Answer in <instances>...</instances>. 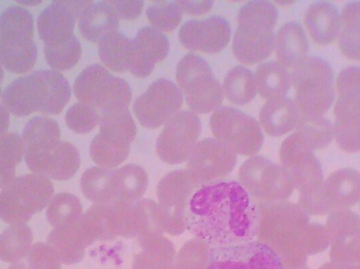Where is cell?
<instances>
[{"instance_id":"11a10c76","label":"cell","mask_w":360,"mask_h":269,"mask_svg":"<svg viewBox=\"0 0 360 269\" xmlns=\"http://www.w3.org/2000/svg\"><path fill=\"white\" fill-rule=\"evenodd\" d=\"M338 97H360V67H345L335 79Z\"/></svg>"},{"instance_id":"cb8c5ba5","label":"cell","mask_w":360,"mask_h":269,"mask_svg":"<svg viewBox=\"0 0 360 269\" xmlns=\"http://www.w3.org/2000/svg\"><path fill=\"white\" fill-rule=\"evenodd\" d=\"M304 27L311 39L319 46L338 42L342 29L340 11L329 1L311 4L304 14Z\"/></svg>"},{"instance_id":"680465c9","label":"cell","mask_w":360,"mask_h":269,"mask_svg":"<svg viewBox=\"0 0 360 269\" xmlns=\"http://www.w3.org/2000/svg\"><path fill=\"white\" fill-rule=\"evenodd\" d=\"M182 13L190 15H202L213 6V0H176Z\"/></svg>"},{"instance_id":"bcb514c9","label":"cell","mask_w":360,"mask_h":269,"mask_svg":"<svg viewBox=\"0 0 360 269\" xmlns=\"http://www.w3.org/2000/svg\"><path fill=\"white\" fill-rule=\"evenodd\" d=\"M325 226L331 244L349 242L360 234V216L350 209H338L328 215Z\"/></svg>"},{"instance_id":"484cf974","label":"cell","mask_w":360,"mask_h":269,"mask_svg":"<svg viewBox=\"0 0 360 269\" xmlns=\"http://www.w3.org/2000/svg\"><path fill=\"white\" fill-rule=\"evenodd\" d=\"M300 119L294 99L278 97L269 99L259 112V124L266 134L281 137L294 132Z\"/></svg>"},{"instance_id":"277c9868","label":"cell","mask_w":360,"mask_h":269,"mask_svg":"<svg viewBox=\"0 0 360 269\" xmlns=\"http://www.w3.org/2000/svg\"><path fill=\"white\" fill-rule=\"evenodd\" d=\"M53 197L54 186L49 178L37 173L21 176L0 192V219L10 225L25 224L48 206Z\"/></svg>"},{"instance_id":"8992f818","label":"cell","mask_w":360,"mask_h":269,"mask_svg":"<svg viewBox=\"0 0 360 269\" xmlns=\"http://www.w3.org/2000/svg\"><path fill=\"white\" fill-rule=\"evenodd\" d=\"M238 177L239 183L257 203L288 201L295 190L289 171L264 156L250 157L241 164Z\"/></svg>"},{"instance_id":"db71d44e","label":"cell","mask_w":360,"mask_h":269,"mask_svg":"<svg viewBox=\"0 0 360 269\" xmlns=\"http://www.w3.org/2000/svg\"><path fill=\"white\" fill-rule=\"evenodd\" d=\"M331 247L326 226L319 223H309L304 230V249L307 256L323 253Z\"/></svg>"},{"instance_id":"681fc988","label":"cell","mask_w":360,"mask_h":269,"mask_svg":"<svg viewBox=\"0 0 360 269\" xmlns=\"http://www.w3.org/2000/svg\"><path fill=\"white\" fill-rule=\"evenodd\" d=\"M211 247L194 238L186 241L175 256L172 269H207Z\"/></svg>"},{"instance_id":"6da1fadb","label":"cell","mask_w":360,"mask_h":269,"mask_svg":"<svg viewBox=\"0 0 360 269\" xmlns=\"http://www.w3.org/2000/svg\"><path fill=\"white\" fill-rule=\"evenodd\" d=\"M258 220V203L234 180L197 186L184 215L186 230L211 247L251 242Z\"/></svg>"},{"instance_id":"f907efd6","label":"cell","mask_w":360,"mask_h":269,"mask_svg":"<svg viewBox=\"0 0 360 269\" xmlns=\"http://www.w3.org/2000/svg\"><path fill=\"white\" fill-rule=\"evenodd\" d=\"M147 16L152 27L164 33L179 27L182 11L176 1H158L147 8Z\"/></svg>"},{"instance_id":"f5cc1de1","label":"cell","mask_w":360,"mask_h":269,"mask_svg":"<svg viewBox=\"0 0 360 269\" xmlns=\"http://www.w3.org/2000/svg\"><path fill=\"white\" fill-rule=\"evenodd\" d=\"M25 263L27 269H61L60 259L46 243L32 245Z\"/></svg>"},{"instance_id":"f546056e","label":"cell","mask_w":360,"mask_h":269,"mask_svg":"<svg viewBox=\"0 0 360 269\" xmlns=\"http://www.w3.org/2000/svg\"><path fill=\"white\" fill-rule=\"evenodd\" d=\"M139 251L135 254L132 269H172L174 244L165 237L136 240Z\"/></svg>"},{"instance_id":"7402d4cb","label":"cell","mask_w":360,"mask_h":269,"mask_svg":"<svg viewBox=\"0 0 360 269\" xmlns=\"http://www.w3.org/2000/svg\"><path fill=\"white\" fill-rule=\"evenodd\" d=\"M319 192L326 216L354 206L360 202V171L351 167L334 171L325 178Z\"/></svg>"},{"instance_id":"f6af8a7d","label":"cell","mask_w":360,"mask_h":269,"mask_svg":"<svg viewBox=\"0 0 360 269\" xmlns=\"http://www.w3.org/2000/svg\"><path fill=\"white\" fill-rule=\"evenodd\" d=\"M82 216L79 199L69 192H61L53 197L46 206V220L54 228L70 225Z\"/></svg>"},{"instance_id":"ab89813d","label":"cell","mask_w":360,"mask_h":269,"mask_svg":"<svg viewBox=\"0 0 360 269\" xmlns=\"http://www.w3.org/2000/svg\"><path fill=\"white\" fill-rule=\"evenodd\" d=\"M224 96L235 105H248L257 94L255 75L247 67H235L224 77Z\"/></svg>"},{"instance_id":"44dd1931","label":"cell","mask_w":360,"mask_h":269,"mask_svg":"<svg viewBox=\"0 0 360 269\" xmlns=\"http://www.w3.org/2000/svg\"><path fill=\"white\" fill-rule=\"evenodd\" d=\"M170 42L162 32L145 27L131 40V59L128 71L137 77H147L160 61L166 59Z\"/></svg>"},{"instance_id":"d6986e66","label":"cell","mask_w":360,"mask_h":269,"mask_svg":"<svg viewBox=\"0 0 360 269\" xmlns=\"http://www.w3.org/2000/svg\"><path fill=\"white\" fill-rule=\"evenodd\" d=\"M27 167L33 173L65 181L71 179L80 166V155L70 142L60 141L40 152L25 154Z\"/></svg>"},{"instance_id":"9a60e30c","label":"cell","mask_w":360,"mask_h":269,"mask_svg":"<svg viewBox=\"0 0 360 269\" xmlns=\"http://www.w3.org/2000/svg\"><path fill=\"white\" fill-rule=\"evenodd\" d=\"M207 269H285L276 254L259 241L211 247Z\"/></svg>"},{"instance_id":"91938a15","label":"cell","mask_w":360,"mask_h":269,"mask_svg":"<svg viewBox=\"0 0 360 269\" xmlns=\"http://www.w3.org/2000/svg\"><path fill=\"white\" fill-rule=\"evenodd\" d=\"M10 126V112L4 105H0V137L6 135Z\"/></svg>"},{"instance_id":"3957f363","label":"cell","mask_w":360,"mask_h":269,"mask_svg":"<svg viewBox=\"0 0 360 269\" xmlns=\"http://www.w3.org/2000/svg\"><path fill=\"white\" fill-rule=\"evenodd\" d=\"M295 101L302 117H323L335 103V74L329 61L309 55L291 71Z\"/></svg>"},{"instance_id":"e7e4bbea","label":"cell","mask_w":360,"mask_h":269,"mask_svg":"<svg viewBox=\"0 0 360 269\" xmlns=\"http://www.w3.org/2000/svg\"><path fill=\"white\" fill-rule=\"evenodd\" d=\"M360 203V202H359Z\"/></svg>"},{"instance_id":"d4e9b609","label":"cell","mask_w":360,"mask_h":269,"mask_svg":"<svg viewBox=\"0 0 360 269\" xmlns=\"http://www.w3.org/2000/svg\"><path fill=\"white\" fill-rule=\"evenodd\" d=\"M276 34L250 27H237L233 38V53L240 63L256 65L275 51Z\"/></svg>"},{"instance_id":"4dcf8cb0","label":"cell","mask_w":360,"mask_h":269,"mask_svg":"<svg viewBox=\"0 0 360 269\" xmlns=\"http://www.w3.org/2000/svg\"><path fill=\"white\" fill-rule=\"evenodd\" d=\"M254 75L257 94L266 100L287 97L292 88L291 72L277 60L258 65Z\"/></svg>"},{"instance_id":"5bb4252c","label":"cell","mask_w":360,"mask_h":269,"mask_svg":"<svg viewBox=\"0 0 360 269\" xmlns=\"http://www.w3.org/2000/svg\"><path fill=\"white\" fill-rule=\"evenodd\" d=\"M1 99L2 105L16 117H25L34 112L48 114L49 93L46 70L17 78L2 92Z\"/></svg>"},{"instance_id":"f35d334b","label":"cell","mask_w":360,"mask_h":269,"mask_svg":"<svg viewBox=\"0 0 360 269\" xmlns=\"http://www.w3.org/2000/svg\"><path fill=\"white\" fill-rule=\"evenodd\" d=\"M33 242V232L27 224L11 225L0 235V261L15 264L27 257Z\"/></svg>"},{"instance_id":"d590c367","label":"cell","mask_w":360,"mask_h":269,"mask_svg":"<svg viewBox=\"0 0 360 269\" xmlns=\"http://www.w3.org/2000/svg\"><path fill=\"white\" fill-rule=\"evenodd\" d=\"M116 201L134 202L143 198L149 185V176L137 164H127L115 169Z\"/></svg>"},{"instance_id":"c3c4849f","label":"cell","mask_w":360,"mask_h":269,"mask_svg":"<svg viewBox=\"0 0 360 269\" xmlns=\"http://www.w3.org/2000/svg\"><path fill=\"white\" fill-rule=\"evenodd\" d=\"M34 19L27 8L10 6L0 15V38L33 39Z\"/></svg>"},{"instance_id":"2e32d148","label":"cell","mask_w":360,"mask_h":269,"mask_svg":"<svg viewBox=\"0 0 360 269\" xmlns=\"http://www.w3.org/2000/svg\"><path fill=\"white\" fill-rule=\"evenodd\" d=\"M91 0H58L46 6L38 17L39 37L44 44H59L74 35L76 20Z\"/></svg>"},{"instance_id":"83f0119b","label":"cell","mask_w":360,"mask_h":269,"mask_svg":"<svg viewBox=\"0 0 360 269\" xmlns=\"http://www.w3.org/2000/svg\"><path fill=\"white\" fill-rule=\"evenodd\" d=\"M120 19L109 1L92 2L80 14L78 27L86 40L98 42L105 34L116 31Z\"/></svg>"},{"instance_id":"7c38bea8","label":"cell","mask_w":360,"mask_h":269,"mask_svg":"<svg viewBox=\"0 0 360 269\" xmlns=\"http://www.w3.org/2000/svg\"><path fill=\"white\" fill-rule=\"evenodd\" d=\"M201 133V122L192 111L173 116L158 136L156 152L164 162L180 164L188 160Z\"/></svg>"},{"instance_id":"9f6ffc18","label":"cell","mask_w":360,"mask_h":269,"mask_svg":"<svg viewBox=\"0 0 360 269\" xmlns=\"http://www.w3.org/2000/svg\"><path fill=\"white\" fill-rule=\"evenodd\" d=\"M330 247L331 261L360 268V234L349 242L334 243Z\"/></svg>"},{"instance_id":"1f68e13d","label":"cell","mask_w":360,"mask_h":269,"mask_svg":"<svg viewBox=\"0 0 360 269\" xmlns=\"http://www.w3.org/2000/svg\"><path fill=\"white\" fill-rule=\"evenodd\" d=\"M115 169L94 166L86 169L82 176L80 188L82 194L94 204L115 202Z\"/></svg>"},{"instance_id":"8d00e7d4","label":"cell","mask_w":360,"mask_h":269,"mask_svg":"<svg viewBox=\"0 0 360 269\" xmlns=\"http://www.w3.org/2000/svg\"><path fill=\"white\" fill-rule=\"evenodd\" d=\"M342 29L338 46L344 56L360 60V1L348 2L340 11Z\"/></svg>"},{"instance_id":"ba28073f","label":"cell","mask_w":360,"mask_h":269,"mask_svg":"<svg viewBox=\"0 0 360 269\" xmlns=\"http://www.w3.org/2000/svg\"><path fill=\"white\" fill-rule=\"evenodd\" d=\"M210 126L216 139L241 156H255L264 145L259 122L235 107L216 110L210 118Z\"/></svg>"},{"instance_id":"ac0fdd59","label":"cell","mask_w":360,"mask_h":269,"mask_svg":"<svg viewBox=\"0 0 360 269\" xmlns=\"http://www.w3.org/2000/svg\"><path fill=\"white\" fill-rule=\"evenodd\" d=\"M95 241H97L96 234L82 214L73 224L54 228L46 239V244L54 249L61 264L74 265L84 260L86 249Z\"/></svg>"},{"instance_id":"ee69618b","label":"cell","mask_w":360,"mask_h":269,"mask_svg":"<svg viewBox=\"0 0 360 269\" xmlns=\"http://www.w3.org/2000/svg\"><path fill=\"white\" fill-rule=\"evenodd\" d=\"M130 150L131 144L114 141L99 133L92 140L90 155L99 167L114 169L128 158Z\"/></svg>"},{"instance_id":"d6a6232c","label":"cell","mask_w":360,"mask_h":269,"mask_svg":"<svg viewBox=\"0 0 360 269\" xmlns=\"http://www.w3.org/2000/svg\"><path fill=\"white\" fill-rule=\"evenodd\" d=\"M22 141L25 154L44 152L60 142V128L52 118L37 116L25 124Z\"/></svg>"},{"instance_id":"52a82bcc","label":"cell","mask_w":360,"mask_h":269,"mask_svg":"<svg viewBox=\"0 0 360 269\" xmlns=\"http://www.w3.org/2000/svg\"><path fill=\"white\" fill-rule=\"evenodd\" d=\"M74 93L79 103L99 112L114 107H129L132 90L126 80L112 75L101 65H92L76 78Z\"/></svg>"},{"instance_id":"4316f807","label":"cell","mask_w":360,"mask_h":269,"mask_svg":"<svg viewBox=\"0 0 360 269\" xmlns=\"http://www.w3.org/2000/svg\"><path fill=\"white\" fill-rule=\"evenodd\" d=\"M310 42L306 29L297 21H289L279 29L275 40L277 61L293 70L309 56Z\"/></svg>"},{"instance_id":"4fadbf2b","label":"cell","mask_w":360,"mask_h":269,"mask_svg":"<svg viewBox=\"0 0 360 269\" xmlns=\"http://www.w3.org/2000/svg\"><path fill=\"white\" fill-rule=\"evenodd\" d=\"M281 164L289 171L298 192L321 185L325 180L323 166L315 152L295 132L288 136L279 150Z\"/></svg>"},{"instance_id":"e575fe53","label":"cell","mask_w":360,"mask_h":269,"mask_svg":"<svg viewBox=\"0 0 360 269\" xmlns=\"http://www.w3.org/2000/svg\"><path fill=\"white\" fill-rule=\"evenodd\" d=\"M131 38L120 32L105 34L98 41V54L105 67L118 73L128 71L131 59Z\"/></svg>"},{"instance_id":"7bdbcfd3","label":"cell","mask_w":360,"mask_h":269,"mask_svg":"<svg viewBox=\"0 0 360 269\" xmlns=\"http://www.w3.org/2000/svg\"><path fill=\"white\" fill-rule=\"evenodd\" d=\"M25 145L20 136L6 133L0 137V188L14 181L16 166L22 160Z\"/></svg>"},{"instance_id":"30bf717a","label":"cell","mask_w":360,"mask_h":269,"mask_svg":"<svg viewBox=\"0 0 360 269\" xmlns=\"http://www.w3.org/2000/svg\"><path fill=\"white\" fill-rule=\"evenodd\" d=\"M186 162V171L197 186L219 181L236 166L237 154L216 138L197 142Z\"/></svg>"},{"instance_id":"5b68a950","label":"cell","mask_w":360,"mask_h":269,"mask_svg":"<svg viewBox=\"0 0 360 269\" xmlns=\"http://www.w3.org/2000/svg\"><path fill=\"white\" fill-rule=\"evenodd\" d=\"M177 86L186 105L196 114H207L221 107L224 93L209 63L195 54L180 59L176 69Z\"/></svg>"},{"instance_id":"8fae6325","label":"cell","mask_w":360,"mask_h":269,"mask_svg":"<svg viewBox=\"0 0 360 269\" xmlns=\"http://www.w3.org/2000/svg\"><path fill=\"white\" fill-rule=\"evenodd\" d=\"M184 105V94L174 82L165 78L154 81L135 100L133 111L146 128L158 129L179 113Z\"/></svg>"},{"instance_id":"94428289","label":"cell","mask_w":360,"mask_h":269,"mask_svg":"<svg viewBox=\"0 0 360 269\" xmlns=\"http://www.w3.org/2000/svg\"><path fill=\"white\" fill-rule=\"evenodd\" d=\"M319 269H360L357 266L350 265V264L340 263V262H328L323 264Z\"/></svg>"},{"instance_id":"e0dca14e","label":"cell","mask_w":360,"mask_h":269,"mask_svg":"<svg viewBox=\"0 0 360 269\" xmlns=\"http://www.w3.org/2000/svg\"><path fill=\"white\" fill-rule=\"evenodd\" d=\"M230 23L221 16H212L205 20L186 21L179 31V39L184 48L205 53L220 52L231 39Z\"/></svg>"},{"instance_id":"603a6c76","label":"cell","mask_w":360,"mask_h":269,"mask_svg":"<svg viewBox=\"0 0 360 269\" xmlns=\"http://www.w3.org/2000/svg\"><path fill=\"white\" fill-rule=\"evenodd\" d=\"M334 140L342 152H360V97H338L334 103Z\"/></svg>"},{"instance_id":"6125c7cd","label":"cell","mask_w":360,"mask_h":269,"mask_svg":"<svg viewBox=\"0 0 360 269\" xmlns=\"http://www.w3.org/2000/svg\"><path fill=\"white\" fill-rule=\"evenodd\" d=\"M4 67H2L1 63H0V96H1V95H2L1 84H2V80H4Z\"/></svg>"},{"instance_id":"6f0895ef","label":"cell","mask_w":360,"mask_h":269,"mask_svg":"<svg viewBox=\"0 0 360 269\" xmlns=\"http://www.w3.org/2000/svg\"><path fill=\"white\" fill-rule=\"evenodd\" d=\"M109 2L115 8L120 18L126 20L136 19L143 12V0H109Z\"/></svg>"},{"instance_id":"74e56055","label":"cell","mask_w":360,"mask_h":269,"mask_svg":"<svg viewBox=\"0 0 360 269\" xmlns=\"http://www.w3.org/2000/svg\"><path fill=\"white\" fill-rule=\"evenodd\" d=\"M96 234L97 241H112L120 237L122 217L117 202L94 204L84 214Z\"/></svg>"},{"instance_id":"9c48e42d","label":"cell","mask_w":360,"mask_h":269,"mask_svg":"<svg viewBox=\"0 0 360 269\" xmlns=\"http://www.w3.org/2000/svg\"><path fill=\"white\" fill-rule=\"evenodd\" d=\"M196 188L186 169L171 171L162 178L158 185V198L165 232L180 236L186 232L184 215Z\"/></svg>"},{"instance_id":"b9f144b4","label":"cell","mask_w":360,"mask_h":269,"mask_svg":"<svg viewBox=\"0 0 360 269\" xmlns=\"http://www.w3.org/2000/svg\"><path fill=\"white\" fill-rule=\"evenodd\" d=\"M294 132L313 152L328 147L334 140V124L323 117H302L300 116L297 128Z\"/></svg>"},{"instance_id":"7dc6e473","label":"cell","mask_w":360,"mask_h":269,"mask_svg":"<svg viewBox=\"0 0 360 269\" xmlns=\"http://www.w3.org/2000/svg\"><path fill=\"white\" fill-rule=\"evenodd\" d=\"M82 44L75 35L59 44H44V56L53 71L71 70L82 58Z\"/></svg>"},{"instance_id":"be15d7a7","label":"cell","mask_w":360,"mask_h":269,"mask_svg":"<svg viewBox=\"0 0 360 269\" xmlns=\"http://www.w3.org/2000/svg\"><path fill=\"white\" fill-rule=\"evenodd\" d=\"M297 269H309V268H307V265H306V266H304V268H297Z\"/></svg>"},{"instance_id":"ffe728a7","label":"cell","mask_w":360,"mask_h":269,"mask_svg":"<svg viewBox=\"0 0 360 269\" xmlns=\"http://www.w3.org/2000/svg\"><path fill=\"white\" fill-rule=\"evenodd\" d=\"M122 238L147 240L164 235L160 206L151 199H139L134 202L122 201Z\"/></svg>"},{"instance_id":"816d5d0a","label":"cell","mask_w":360,"mask_h":269,"mask_svg":"<svg viewBox=\"0 0 360 269\" xmlns=\"http://www.w3.org/2000/svg\"><path fill=\"white\" fill-rule=\"evenodd\" d=\"M99 111L91 105L78 103L72 105L65 114V122L70 130L77 134H86L99 124Z\"/></svg>"},{"instance_id":"7a4b0ae2","label":"cell","mask_w":360,"mask_h":269,"mask_svg":"<svg viewBox=\"0 0 360 269\" xmlns=\"http://www.w3.org/2000/svg\"><path fill=\"white\" fill-rule=\"evenodd\" d=\"M257 241L270 247L281 259L285 269L307 265L304 235L310 223V216L298 203H258Z\"/></svg>"},{"instance_id":"f1b7e54d","label":"cell","mask_w":360,"mask_h":269,"mask_svg":"<svg viewBox=\"0 0 360 269\" xmlns=\"http://www.w3.org/2000/svg\"><path fill=\"white\" fill-rule=\"evenodd\" d=\"M37 46L33 39L0 38V63L11 73L31 71L37 61Z\"/></svg>"},{"instance_id":"836d02e7","label":"cell","mask_w":360,"mask_h":269,"mask_svg":"<svg viewBox=\"0 0 360 269\" xmlns=\"http://www.w3.org/2000/svg\"><path fill=\"white\" fill-rule=\"evenodd\" d=\"M99 115L101 134L120 143H132L136 136V124L129 107L103 110Z\"/></svg>"},{"instance_id":"60d3db41","label":"cell","mask_w":360,"mask_h":269,"mask_svg":"<svg viewBox=\"0 0 360 269\" xmlns=\"http://www.w3.org/2000/svg\"><path fill=\"white\" fill-rule=\"evenodd\" d=\"M278 20V10L272 2L266 0H252L239 10L238 27L262 31L274 32Z\"/></svg>"}]
</instances>
